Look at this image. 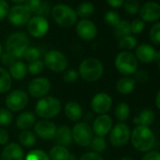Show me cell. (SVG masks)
Here are the masks:
<instances>
[{"mask_svg": "<svg viewBox=\"0 0 160 160\" xmlns=\"http://www.w3.org/2000/svg\"><path fill=\"white\" fill-rule=\"evenodd\" d=\"M31 14L30 11L25 5L18 4L10 8L8 19L14 27H23L28 23L31 18Z\"/></svg>", "mask_w": 160, "mask_h": 160, "instance_id": "10", "label": "cell"}, {"mask_svg": "<svg viewBox=\"0 0 160 160\" xmlns=\"http://www.w3.org/2000/svg\"><path fill=\"white\" fill-rule=\"evenodd\" d=\"M55 140L58 143V145L61 146H68L71 145L72 142V130L66 126L62 125L58 128H57V132L55 135Z\"/></svg>", "mask_w": 160, "mask_h": 160, "instance_id": "24", "label": "cell"}, {"mask_svg": "<svg viewBox=\"0 0 160 160\" xmlns=\"http://www.w3.org/2000/svg\"><path fill=\"white\" fill-rule=\"evenodd\" d=\"M28 103V96L22 90H15L9 93L6 98V106L12 111L23 110Z\"/></svg>", "mask_w": 160, "mask_h": 160, "instance_id": "13", "label": "cell"}, {"mask_svg": "<svg viewBox=\"0 0 160 160\" xmlns=\"http://www.w3.org/2000/svg\"><path fill=\"white\" fill-rule=\"evenodd\" d=\"M0 160H24V152L22 147L16 143H10L3 149Z\"/></svg>", "mask_w": 160, "mask_h": 160, "instance_id": "20", "label": "cell"}, {"mask_svg": "<svg viewBox=\"0 0 160 160\" xmlns=\"http://www.w3.org/2000/svg\"><path fill=\"white\" fill-rule=\"evenodd\" d=\"M115 67L117 71L124 75L130 76L136 72L138 67V60L135 54L130 51H122L115 58Z\"/></svg>", "mask_w": 160, "mask_h": 160, "instance_id": "5", "label": "cell"}, {"mask_svg": "<svg viewBox=\"0 0 160 160\" xmlns=\"http://www.w3.org/2000/svg\"><path fill=\"white\" fill-rule=\"evenodd\" d=\"M120 21L121 17L115 11H108L104 15V22L109 27L114 28Z\"/></svg>", "mask_w": 160, "mask_h": 160, "instance_id": "37", "label": "cell"}, {"mask_svg": "<svg viewBox=\"0 0 160 160\" xmlns=\"http://www.w3.org/2000/svg\"><path fill=\"white\" fill-rule=\"evenodd\" d=\"M138 14L144 23H156L160 19V4L153 1L146 2L140 7Z\"/></svg>", "mask_w": 160, "mask_h": 160, "instance_id": "15", "label": "cell"}, {"mask_svg": "<svg viewBox=\"0 0 160 160\" xmlns=\"http://www.w3.org/2000/svg\"><path fill=\"white\" fill-rule=\"evenodd\" d=\"M67 160H76V157H75V155L70 153V155H69V157L67 158Z\"/></svg>", "mask_w": 160, "mask_h": 160, "instance_id": "56", "label": "cell"}, {"mask_svg": "<svg viewBox=\"0 0 160 160\" xmlns=\"http://www.w3.org/2000/svg\"><path fill=\"white\" fill-rule=\"evenodd\" d=\"M28 26V31L29 35H31L34 38H42L44 37L49 30V22L45 17L42 16H33L30 18L28 23L27 24Z\"/></svg>", "mask_w": 160, "mask_h": 160, "instance_id": "11", "label": "cell"}, {"mask_svg": "<svg viewBox=\"0 0 160 160\" xmlns=\"http://www.w3.org/2000/svg\"><path fill=\"white\" fill-rule=\"evenodd\" d=\"M36 122V116L30 112V111H26L21 113L17 119H16V125L19 129L23 130H28L30 127L34 125Z\"/></svg>", "mask_w": 160, "mask_h": 160, "instance_id": "25", "label": "cell"}, {"mask_svg": "<svg viewBox=\"0 0 160 160\" xmlns=\"http://www.w3.org/2000/svg\"><path fill=\"white\" fill-rule=\"evenodd\" d=\"M113 33L115 37L121 39L122 37L128 36L131 34L130 30V22L124 19H121V21L113 28Z\"/></svg>", "mask_w": 160, "mask_h": 160, "instance_id": "31", "label": "cell"}, {"mask_svg": "<svg viewBox=\"0 0 160 160\" xmlns=\"http://www.w3.org/2000/svg\"><path fill=\"white\" fill-rule=\"evenodd\" d=\"M40 56H41V53L38 48H36L34 46H28L27 48V50L24 52L23 58L30 63V62L38 60Z\"/></svg>", "mask_w": 160, "mask_h": 160, "instance_id": "36", "label": "cell"}, {"mask_svg": "<svg viewBox=\"0 0 160 160\" xmlns=\"http://www.w3.org/2000/svg\"><path fill=\"white\" fill-rule=\"evenodd\" d=\"M137 44H138V41L132 35L122 37L119 41V47L121 49H122L123 51H130V50L136 48Z\"/></svg>", "mask_w": 160, "mask_h": 160, "instance_id": "33", "label": "cell"}, {"mask_svg": "<svg viewBox=\"0 0 160 160\" xmlns=\"http://www.w3.org/2000/svg\"><path fill=\"white\" fill-rule=\"evenodd\" d=\"M131 137V130L125 122L116 123L109 132V141L114 147H122L128 143Z\"/></svg>", "mask_w": 160, "mask_h": 160, "instance_id": "9", "label": "cell"}, {"mask_svg": "<svg viewBox=\"0 0 160 160\" xmlns=\"http://www.w3.org/2000/svg\"><path fill=\"white\" fill-rule=\"evenodd\" d=\"M29 46V37L25 32H14L6 41V50L14 58H23L24 52Z\"/></svg>", "mask_w": 160, "mask_h": 160, "instance_id": "4", "label": "cell"}, {"mask_svg": "<svg viewBox=\"0 0 160 160\" xmlns=\"http://www.w3.org/2000/svg\"><path fill=\"white\" fill-rule=\"evenodd\" d=\"M149 37L152 43L160 45V22H156L150 28Z\"/></svg>", "mask_w": 160, "mask_h": 160, "instance_id": "38", "label": "cell"}, {"mask_svg": "<svg viewBox=\"0 0 160 160\" xmlns=\"http://www.w3.org/2000/svg\"><path fill=\"white\" fill-rule=\"evenodd\" d=\"M44 68V64H43V61L38 59L36 61H33V62H30L28 66V72L33 74V75H36V74H39L40 72H42Z\"/></svg>", "mask_w": 160, "mask_h": 160, "instance_id": "41", "label": "cell"}, {"mask_svg": "<svg viewBox=\"0 0 160 160\" xmlns=\"http://www.w3.org/2000/svg\"><path fill=\"white\" fill-rule=\"evenodd\" d=\"M13 116L9 109L0 108V125L7 126L12 122Z\"/></svg>", "mask_w": 160, "mask_h": 160, "instance_id": "40", "label": "cell"}, {"mask_svg": "<svg viewBox=\"0 0 160 160\" xmlns=\"http://www.w3.org/2000/svg\"><path fill=\"white\" fill-rule=\"evenodd\" d=\"M154 120H155V114L153 110L151 108H145L134 117L133 122L137 126L139 125V126L150 127L153 123Z\"/></svg>", "mask_w": 160, "mask_h": 160, "instance_id": "21", "label": "cell"}, {"mask_svg": "<svg viewBox=\"0 0 160 160\" xmlns=\"http://www.w3.org/2000/svg\"><path fill=\"white\" fill-rule=\"evenodd\" d=\"M145 28V23L141 19H134L130 23V30L133 34H140Z\"/></svg>", "mask_w": 160, "mask_h": 160, "instance_id": "42", "label": "cell"}, {"mask_svg": "<svg viewBox=\"0 0 160 160\" xmlns=\"http://www.w3.org/2000/svg\"><path fill=\"white\" fill-rule=\"evenodd\" d=\"M12 80L9 72L0 67V93H5L11 90Z\"/></svg>", "mask_w": 160, "mask_h": 160, "instance_id": "30", "label": "cell"}, {"mask_svg": "<svg viewBox=\"0 0 160 160\" xmlns=\"http://www.w3.org/2000/svg\"><path fill=\"white\" fill-rule=\"evenodd\" d=\"M122 6L125 12L129 15H135L138 13L140 9L138 0H124Z\"/></svg>", "mask_w": 160, "mask_h": 160, "instance_id": "35", "label": "cell"}, {"mask_svg": "<svg viewBox=\"0 0 160 160\" xmlns=\"http://www.w3.org/2000/svg\"><path fill=\"white\" fill-rule=\"evenodd\" d=\"M107 2L111 8L118 9V8H121L123 5L124 0H107Z\"/></svg>", "mask_w": 160, "mask_h": 160, "instance_id": "52", "label": "cell"}, {"mask_svg": "<svg viewBox=\"0 0 160 160\" xmlns=\"http://www.w3.org/2000/svg\"><path fill=\"white\" fill-rule=\"evenodd\" d=\"M64 113L66 117L72 122H77L83 117V109L81 106L73 101L69 102L65 105Z\"/></svg>", "mask_w": 160, "mask_h": 160, "instance_id": "23", "label": "cell"}, {"mask_svg": "<svg viewBox=\"0 0 160 160\" xmlns=\"http://www.w3.org/2000/svg\"><path fill=\"white\" fill-rule=\"evenodd\" d=\"M78 77H79L78 72L75 71L74 69H70L65 72L63 75V80L66 83H74L75 81H77Z\"/></svg>", "mask_w": 160, "mask_h": 160, "instance_id": "43", "label": "cell"}, {"mask_svg": "<svg viewBox=\"0 0 160 160\" xmlns=\"http://www.w3.org/2000/svg\"><path fill=\"white\" fill-rule=\"evenodd\" d=\"M112 98L109 94L106 92H99L95 94L92 100L91 106L92 110L99 114H107L112 107Z\"/></svg>", "mask_w": 160, "mask_h": 160, "instance_id": "16", "label": "cell"}, {"mask_svg": "<svg viewBox=\"0 0 160 160\" xmlns=\"http://www.w3.org/2000/svg\"><path fill=\"white\" fill-rule=\"evenodd\" d=\"M51 15L54 21L61 28H68L76 24L77 15L75 10L67 4H57L51 10Z\"/></svg>", "mask_w": 160, "mask_h": 160, "instance_id": "3", "label": "cell"}, {"mask_svg": "<svg viewBox=\"0 0 160 160\" xmlns=\"http://www.w3.org/2000/svg\"><path fill=\"white\" fill-rule=\"evenodd\" d=\"M135 81L140 84H144L149 80V74L147 72H145L144 70H137L136 72L134 73V77Z\"/></svg>", "mask_w": 160, "mask_h": 160, "instance_id": "44", "label": "cell"}, {"mask_svg": "<svg viewBox=\"0 0 160 160\" xmlns=\"http://www.w3.org/2000/svg\"><path fill=\"white\" fill-rule=\"evenodd\" d=\"M61 110L60 101L52 96H46L41 98L35 108L36 114L43 119H51L56 117Z\"/></svg>", "mask_w": 160, "mask_h": 160, "instance_id": "6", "label": "cell"}, {"mask_svg": "<svg viewBox=\"0 0 160 160\" xmlns=\"http://www.w3.org/2000/svg\"><path fill=\"white\" fill-rule=\"evenodd\" d=\"M78 73L86 81L95 82L104 74V65L98 58H88L80 63Z\"/></svg>", "mask_w": 160, "mask_h": 160, "instance_id": "2", "label": "cell"}, {"mask_svg": "<svg viewBox=\"0 0 160 160\" xmlns=\"http://www.w3.org/2000/svg\"><path fill=\"white\" fill-rule=\"evenodd\" d=\"M90 145L92 146V149L93 150V152L97 153L103 152L107 149V141L104 137H98V136L93 137Z\"/></svg>", "mask_w": 160, "mask_h": 160, "instance_id": "34", "label": "cell"}, {"mask_svg": "<svg viewBox=\"0 0 160 160\" xmlns=\"http://www.w3.org/2000/svg\"><path fill=\"white\" fill-rule=\"evenodd\" d=\"M25 160H50V158L42 150H33L28 153Z\"/></svg>", "mask_w": 160, "mask_h": 160, "instance_id": "39", "label": "cell"}, {"mask_svg": "<svg viewBox=\"0 0 160 160\" xmlns=\"http://www.w3.org/2000/svg\"><path fill=\"white\" fill-rule=\"evenodd\" d=\"M121 160H134L131 156H123L122 158H121Z\"/></svg>", "mask_w": 160, "mask_h": 160, "instance_id": "57", "label": "cell"}, {"mask_svg": "<svg viewBox=\"0 0 160 160\" xmlns=\"http://www.w3.org/2000/svg\"><path fill=\"white\" fill-rule=\"evenodd\" d=\"M1 55H2V45L0 43V57H1Z\"/></svg>", "mask_w": 160, "mask_h": 160, "instance_id": "58", "label": "cell"}, {"mask_svg": "<svg viewBox=\"0 0 160 160\" xmlns=\"http://www.w3.org/2000/svg\"><path fill=\"white\" fill-rule=\"evenodd\" d=\"M34 130L36 135L41 138L42 139H53L55 138L56 132H57V126L47 120H42L39 121L35 126Z\"/></svg>", "mask_w": 160, "mask_h": 160, "instance_id": "18", "label": "cell"}, {"mask_svg": "<svg viewBox=\"0 0 160 160\" xmlns=\"http://www.w3.org/2000/svg\"><path fill=\"white\" fill-rule=\"evenodd\" d=\"M137 82L131 76H123L120 78L116 83V90L122 95L130 94L134 92Z\"/></svg>", "mask_w": 160, "mask_h": 160, "instance_id": "22", "label": "cell"}, {"mask_svg": "<svg viewBox=\"0 0 160 160\" xmlns=\"http://www.w3.org/2000/svg\"><path fill=\"white\" fill-rule=\"evenodd\" d=\"M72 140L81 147H87L93 138L92 128L85 122H77L72 130Z\"/></svg>", "mask_w": 160, "mask_h": 160, "instance_id": "8", "label": "cell"}, {"mask_svg": "<svg viewBox=\"0 0 160 160\" xmlns=\"http://www.w3.org/2000/svg\"><path fill=\"white\" fill-rule=\"evenodd\" d=\"M141 160H160V152L158 151H149L144 153Z\"/></svg>", "mask_w": 160, "mask_h": 160, "instance_id": "50", "label": "cell"}, {"mask_svg": "<svg viewBox=\"0 0 160 160\" xmlns=\"http://www.w3.org/2000/svg\"><path fill=\"white\" fill-rule=\"evenodd\" d=\"M154 103H155V106L156 108L160 110V90L157 92L156 95H155V100H154Z\"/></svg>", "mask_w": 160, "mask_h": 160, "instance_id": "53", "label": "cell"}, {"mask_svg": "<svg viewBox=\"0 0 160 160\" xmlns=\"http://www.w3.org/2000/svg\"><path fill=\"white\" fill-rule=\"evenodd\" d=\"M10 136L7 130L0 128V145H6L9 141Z\"/></svg>", "mask_w": 160, "mask_h": 160, "instance_id": "51", "label": "cell"}, {"mask_svg": "<svg viewBox=\"0 0 160 160\" xmlns=\"http://www.w3.org/2000/svg\"><path fill=\"white\" fill-rule=\"evenodd\" d=\"M19 141L25 147H32L36 144V136L29 130H23L19 135Z\"/></svg>", "mask_w": 160, "mask_h": 160, "instance_id": "32", "label": "cell"}, {"mask_svg": "<svg viewBox=\"0 0 160 160\" xmlns=\"http://www.w3.org/2000/svg\"><path fill=\"white\" fill-rule=\"evenodd\" d=\"M113 127L112 118L108 114L99 115L93 122L92 131L98 137H105L111 131Z\"/></svg>", "mask_w": 160, "mask_h": 160, "instance_id": "17", "label": "cell"}, {"mask_svg": "<svg viewBox=\"0 0 160 160\" xmlns=\"http://www.w3.org/2000/svg\"><path fill=\"white\" fill-rule=\"evenodd\" d=\"M10 1H12V3H14V4L18 5V4H22L23 2H25V1H26V0H10Z\"/></svg>", "mask_w": 160, "mask_h": 160, "instance_id": "55", "label": "cell"}, {"mask_svg": "<svg viewBox=\"0 0 160 160\" xmlns=\"http://www.w3.org/2000/svg\"><path fill=\"white\" fill-rule=\"evenodd\" d=\"M158 70H159V72H160V61L158 62Z\"/></svg>", "mask_w": 160, "mask_h": 160, "instance_id": "59", "label": "cell"}, {"mask_svg": "<svg viewBox=\"0 0 160 160\" xmlns=\"http://www.w3.org/2000/svg\"><path fill=\"white\" fill-rule=\"evenodd\" d=\"M69 155L70 152L67 147L61 145H56L52 147L48 154L50 160H67Z\"/></svg>", "mask_w": 160, "mask_h": 160, "instance_id": "28", "label": "cell"}, {"mask_svg": "<svg viewBox=\"0 0 160 160\" xmlns=\"http://www.w3.org/2000/svg\"><path fill=\"white\" fill-rule=\"evenodd\" d=\"M43 64L52 72H61L66 70L68 59L62 52L58 50H50L44 56Z\"/></svg>", "mask_w": 160, "mask_h": 160, "instance_id": "7", "label": "cell"}, {"mask_svg": "<svg viewBox=\"0 0 160 160\" xmlns=\"http://www.w3.org/2000/svg\"><path fill=\"white\" fill-rule=\"evenodd\" d=\"M0 58H1L2 63L5 64V65H7V66H11V65H12L16 61V58H14L9 52H6V53L2 54L1 57H0Z\"/></svg>", "mask_w": 160, "mask_h": 160, "instance_id": "49", "label": "cell"}, {"mask_svg": "<svg viewBox=\"0 0 160 160\" xmlns=\"http://www.w3.org/2000/svg\"><path fill=\"white\" fill-rule=\"evenodd\" d=\"M160 61V51H156L155 58H154V62H159Z\"/></svg>", "mask_w": 160, "mask_h": 160, "instance_id": "54", "label": "cell"}, {"mask_svg": "<svg viewBox=\"0 0 160 160\" xmlns=\"http://www.w3.org/2000/svg\"><path fill=\"white\" fill-rule=\"evenodd\" d=\"M95 7L92 2H82L80 3L76 8V15L82 19H89L91 16L94 14Z\"/></svg>", "mask_w": 160, "mask_h": 160, "instance_id": "27", "label": "cell"}, {"mask_svg": "<svg viewBox=\"0 0 160 160\" xmlns=\"http://www.w3.org/2000/svg\"><path fill=\"white\" fill-rule=\"evenodd\" d=\"M10 75L15 80L24 79L28 74V67L22 61H15L10 66Z\"/></svg>", "mask_w": 160, "mask_h": 160, "instance_id": "26", "label": "cell"}, {"mask_svg": "<svg viewBox=\"0 0 160 160\" xmlns=\"http://www.w3.org/2000/svg\"><path fill=\"white\" fill-rule=\"evenodd\" d=\"M130 140L137 151L145 153L153 149L155 144V136L150 127L138 125L131 131Z\"/></svg>", "mask_w": 160, "mask_h": 160, "instance_id": "1", "label": "cell"}, {"mask_svg": "<svg viewBox=\"0 0 160 160\" xmlns=\"http://www.w3.org/2000/svg\"><path fill=\"white\" fill-rule=\"evenodd\" d=\"M156 50L148 43H141L136 47L135 56L137 59L142 63H152L154 62Z\"/></svg>", "mask_w": 160, "mask_h": 160, "instance_id": "19", "label": "cell"}, {"mask_svg": "<svg viewBox=\"0 0 160 160\" xmlns=\"http://www.w3.org/2000/svg\"><path fill=\"white\" fill-rule=\"evenodd\" d=\"M130 107L125 102L119 103L115 108V117L118 121H120V122H124L125 121H127L130 117Z\"/></svg>", "mask_w": 160, "mask_h": 160, "instance_id": "29", "label": "cell"}, {"mask_svg": "<svg viewBox=\"0 0 160 160\" xmlns=\"http://www.w3.org/2000/svg\"><path fill=\"white\" fill-rule=\"evenodd\" d=\"M42 1V0H26L25 6L30 11L31 13H36L40 9Z\"/></svg>", "mask_w": 160, "mask_h": 160, "instance_id": "45", "label": "cell"}, {"mask_svg": "<svg viewBox=\"0 0 160 160\" xmlns=\"http://www.w3.org/2000/svg\"><path fill=\"white\" fill-rule=\"evenodd\" d=\"M76 34L83 41L90 42L96 38L98 29L96 25L89 19H81L76 23L75 27Z\"/></svg>", "mask_w": 160, "mask_h": 160, "instance_id": "12", "label": "cell"}, {"mask_svg": "<svg viewBox=\"0 0 160 160\" xmlns=\"http://www.w3.org/2000/svg\"><path fill=\"white\" fill-rule=\"evenodd\" d=\"M10 12V6L7 0H0V22L8 17Z\"/></svg>", "mask_w": 160, "mask_h": 160, "instance_id": "46", "label": "cell"}, {"mask_svg": "<svg viewBox=\"0 0 160 160\" xmlns=\"http://www.w3.org/2000/svg\"><path fill=\"white\" fill-rule=\"evenodd\" d=\"M51 82L45 77H36L28 85V92L33 98H42L50 92Z\"/></svg>", "mask_w": 160, "mask_h": 160, "instance_id": "14", "label": "cell"}, {"mask_svg": "<svg viewBox=\"0 0 160 160\" xmlns=\"http://www.w3.org/2000/svg\"><path fill=\"white\" fill-rule=\"evenodd\" d=\"M79 160H104V158L100 153H97L95 152H88L80 157Z\"/></svg>", "mask_w": 160, "mask_h": 160, "instance_id": "48", "label": "cell"}, {"mask_svg": "<svg viewBox=\"0 0 160 160\" xmlns=\"http://www.w3.org/2000/svg\"><path fill=\"white\" fill-rule=\"evenodd\" d=\"M50 12H51V9H50L49 3L48 2H42L41 7H40V9L36 12V15L42 16V17H45V16H48Z\"/></svg>", "mask_w": 160, "mask_h": 160, "instance_id": "47", "label": "cell"}]
</instances>
